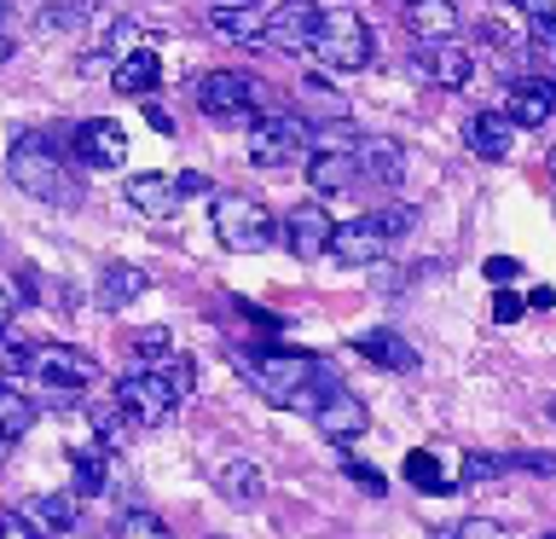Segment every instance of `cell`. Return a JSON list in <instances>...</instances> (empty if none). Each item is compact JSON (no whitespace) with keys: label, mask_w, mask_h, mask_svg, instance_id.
Segmentation results:
<instances>
[{"label":"cell","mask_w":556,"mask_h":539,"mask_svg":"<svg viewBox=\"0 0 556 539\" xmlns=\"http://www.w3.org/2000/svg\"><path fill=\"white\" fill-rule=\"evenodd\" d=\"M359 180V151L354 146H325L319 139V151H313V163H307V186L319 191V198H337V191H348Z\"/></svg>","instance_id":"cell-15"},{"label":"cell","mask_w":556,"mask_h":539,"mask_svg":"<svg viewBox=\"0 0 556 539\" xmlns=\"http://www.w3.org/2000/svg\"><path fill=\"white\" fill-rule=\"evenodd\" d=\"M180 400L186 394L168 383V372H128L116 383V406L134 417V429H163Z\"/></svg>","instance_id":"cell-8"},{"label":"cell","mask_w":556,"mask_h":539,"mask_svg":"<svg viewBox=\"0 0 556 539\" xmlns=\"http://www.w3.org/2000/svg\"><path fill=\"white\" fill-rule=\"evenodd\" d=\"M232 365L261 400H273V406H285V412L319 417V406L337 394V377H330L313 354H295V348H238Z\"/></svg>","instance_id":"cell-1"},{"label":"cell","mask_w":556,"mask_h":539,"mask_svg":"<svg viewBox=\"0 0 556 539\" xmlns=\"http://www.w3.org/2000/svg\"><path fill=\"white\" fill-rule=\"evenodd\" d=\"M551 174H556V151H551Z\"/></svg>","instance_id":"cell-54"},{"label":"cell","mask_w":556,"mask_h":539,"mask_svg":"<svg viewBox=\"0 0 556 539\" xmlns=\"http://www.w3.org/2000/svg\"><path fill=\"white\" fill-rule=\"evenodd\" d=\"M359 180H371V186H400V180H406V151H400L394 146V139H382V134H365L359 139Z\"/></svg>","instance_id":"cell-20"},{"label":"cell","mask_w":556,"mask_h":539,"mask_svg":"<svg viewBox=\"0 0 556 539\" xmlns=\"http://www.w3.org/2000/svg\"><path fill=\"white\" fill-rule=\"evenodd\" d=\"M406 29L417 41H458V7H452V0H412Z\"/></svg>","instance_id":"cell-25"},{"label":"cell","mask_w":556,"mask_h":539,"mask_svg":"<svg viewBox=\"0 0 556 539\" xmlns=\"http://www.w3.org/2000/svg\"><path fill=\"white\" fill-rule=\"evenodd\" d=\"M70 493L76 499H99L104 487H111V452H104V441H93V447H76L70 452Z\"/></svg>","instance_id":"cell-26"},{"label":"cell","mask_w":556,"mask_h":539,"mask_svg":"<svg viewBox=\"0 0 556 539\" xmlns=\"http://www.w3.org/2000/svg\"><path fill=\"white\" fill-rule=\"evenodd\" d=\"M528 302H533V308H556V290H551V285H539V290L528 296Z\"/></svg>","instance_id":"cell-49"},{"label":"cell","mask_w":556,"mask_h":539,"mask_svg":"<svg viewBox=\"0 0 556 539\" xmlns=\"http://www.w3.org/2000/svg\"><path fill=\"white\" fill-rule=\"evenodd\" d=\"M313 134L307 128V116H295V111H261L255 122H250V163H261V168H285V163H295L307 146H313Z\"/></svg>","instance_id":"cell-7"},{"label":"cell","mask_w":556,"mask_h":539,"mask_svg":"<svg viewBox=\"0 0 556 539\" xmlns=\"http://www.w3.org/2000/svg\"><path fill=\"white\" fill-rule=\"evenodd\" d=\"M87 12H93V0H59V7L41 12V29H70V24H81Z\"/></svg>","instance_id":"cell-39"},{"label":"cell","mask_w":556,"mask_h":539,"mask_svg":"<svg viewBox=\"0 0 556 539\" xmlns=\"http://www.w3.org/2000/svg\"><path fill=\"white\" fill-rule=\"evenodd\" d=\"M208 29L226 35V41L261 47V35H267V17H261L250 0H226V7H208Z\"/></svg>","instance_id":"cell-23"},{"label":"cell","mask_w":556,"mask_h":539,"mask_svg":"<svg viewBox=\"0 0 556 539\" xmlns=\"http://www.w3.org/2000/svg\"><path fill=\"white\" fill-rule=\"evenodd\" d=\"M313 52H319V64H325V70H365V64L377 59V35H371V24H365L359 12L337 7V12H325V17H319Z\"/></svg>","instance_id":"cell-5"},{"label":"cell","mask_w":556,"mask_h":539,"mask_svg":"<svg viewBox=\"0 0 556 539\" xmlns=\"http://www.w3.org/2000/svg\"><path fill=\"white\" fill-rule=\"evenodd\" d=\"M481 35H486L498 52H521V47L533 41V12L521 7V0H493V7H486V17H481Z\"/></svg>","instance_id":"cell-17"},{"label":"cell","mask_w":556,"mask_h":539,"mask_svg":"<svg viewBox=\"0 0 556 539\" xmlns=\"http://www.w3.org/2000/svg\"><path fill=\"white\" fill-rule=\"evenodd\" d=\"M417 76H429L434 87H469V76H476V59H469L464 41H424L412 59Z\"/></svg>","instance_id":"cell-14"},{"label":"cell","mask_w":556,"mask_h":539,"mask_svg":"<svg viewBox=\"0 0 556 539\" xmlns=\"http://www.w3.org/2000/svg\"><path fill=\"white\" fill-rule=\"evenodd\" d=\"M319 7L313 0H285L273 17H267V35H261V47H278V52H302L313 47V35H319Z\"/></svg>","instance_id":"cell-12"},{"label":"cell","mask_w":556,"mask_h":539,"mask_svg":"<svg viewBox=\"0 0 556 539\" xmlns=\"http://www.w3.org/2000/svg\"><path fill=\"white\" fill-rule=\"evenodd\" d=\"M510 469H528V476H556V452H510Z\"/></svg>","instance_id":"cell-43"},{"label":"cell","mask_w":556,"mask_h":539,"mask_svg":"<svg viewBox=\"0 0 556 539\" xmlns=\"http://www.w3.org/2000/svg\"><path fill=\"white\" fill-rule=\"evenodd\" d=\"M521 308H528V302H521L516 290H498V302H493V319H498V325H516V319H521Z\"/></svg>","instance_id":"cell-46"},{"label":"cell","mask_w":556,"mask_h":539,"mask_svg":"<svg viewBox=\"0 0 556 539\" xmlns=\"http://www.w3.org/2000/svg\"><path fill=\"white\" fill-rule=\"evenodd\" d=\"M0 12H7V0H0Z\"/></svg>","instance_id":"cell-55"},{"label":"cell","mask_w":556,"mask_h":539,"mask_svg":"<svg viewBox=\"0 0 556 539\" xmlns=\"http://www.w3.org/2000/svg\"><path fill=\"white\" fill-rule=\"evenodd\" d=\"M215 493L226 504H238V511H250V504H261V493H267V476H261L255 459H226L215 469Z\"/></svg>","instance_id":"cell-21"},{"label":"cell","mask_w":556,"mask_h":539,"mask_svg":"<svg viewBox=\"0 0 556 539\" xmlns=\"http://www.w3.org/2000/svg\"><path fill=\"white\" fill-rule=\"evenodd\" d=\"M556 111V82L551 76H516L504 87V116L516 122V128H545Z\"/></svg>","instance_id":"cell-13"},{"label":"cell","mask_w":556,"mask_h":539,"mask_svg":"<svg viewBox=\"0 0 556 539\" xmlns=\"http://www.w3.org/2000/svg\"><path fill=\"white\" fill-rule=\"evenodd\" d=\"M354 354L382 365V372H417V348L400 337V330H359L354 337Z\"/></svg>","instance_id":"cell-22"},{"label":"cell","mask_w":556,"mask_h":539,"mask_svg":"<svg viewBox=\"0 0 556 539\" xmlns=\"http://www.w3.org/2000/svg\"><path fill=\"white\" fill-rule=\"evenodd\" d=\"M342 476L359 487V493H371V499H382L389 493V476H382L377 464H359V459H342Z\"/></svg>","instance_id":"cell-37"},{"label":"cell","mask_w":556,"mask_h":539,"mask_svg":"<svg viewBox=\"0 0 556 539\" xmlns=\"http://www.w3.org/2000/svg\"><path fill=\"white\" fill-rule=\"evenodd\" d=\"M146 116H151V128H156V134H174V122H168V111H156V104H146Z\"/></svg>","instance_id":"cell-48"},{"label":"cell","mask_w":556,"mask_h":539,"mask_svg":"<svg viewBox=\"0 0 556 539\" xmlns=\"http://www.w3.org/2000/svg\"><path fill=\"white\" fill-rule=\"evenodd\" d=\"M528 12H533V41H528V47H533L539 59H545V64L556 70V7H545V0H533Z\"/></svg>","instance_id":"cell-33"},{"label":"cell","mask_w":556,"mask_h":539,"mask_svg":"<svg viewBox=\"0 0 556 539\" xmlns=\"http://www.w3.org/2000/svg\"><path fill=\"white\" fill-rule=\"evenodd\" d=\"M174 180H180V198H215V186H208L203 168H186V174H174Z\"/></svg>","instance_id":"cell-45"},{"label":"cell","mask_w":556,"mask_h":539,"mask_svg":"<svg viewBox=\"0 0 556 539\" xmlns=\"http://www.w3.org/2000/svg\"><path fill=\"white\" fill-rule=\"evenodd\" d=\"M545 417H551V424H556V394H551V406H545Z\"/></svg>","instance_id":"cell-52"},{"label":"cell","mask_w":556,"mask_h":539,"mask_svg":"<svg viewBox=\"0 0 556 539\" xmlns=\"http://www.w3.org/2000/svg\"><path fill=\"white\" fill-rule=\"evenodd\" d=\"M134 354H139V360H156V365H163V360L174 354V337H168V325H146V330H139V337H134Z\"/></svg>","instance_id":"cell-36"},{"label":"cell","mask_w":556,"mask_h":539,"mask_svg":"<svg viewBox=\"0 0 556 539\" xmlns=\"http://www.w3.org/2000/svg\"><path fill=\"white\" fill-rule=\"evenodd\" d=\"M0 539H41V528L24 511H0Z\"/></svg>","instance_id":"cell-44"},{"label":"cell","mask_w":556,"mask_h":539,"mask_svg":"<svg viewBox=\"0 0 556 539\" xmlns=\"http://www.w3.org/2000/svg\"><path fill=\"white\" fill-rule=\"evenodd\" d=\"M111 539H168V522L156 511H122L111 522Z\"/></svg>","instance_id":"cell-32"},{"label":"cell","mask_w":556,"mask_h":539,"mask_svg":"<svg viewBox=\"0 0 556 539\" xmlns=\"http://www.w3.org/2000/svg\"><path fill=\"white\" fill-rule=\"evenodd\" d=\"M198 104L215 122H255L267 111V82L250 76V70H208L198 82Z\"/></svg>","instance_id":"cell-6"},{"label":"cell","mask_w":556,"mask_h":539,"mask_svg":"<svg viewBox=\"0 0 556 539\" xmlns=\"http://www.w3.org/2000/svg\"><path fill=\"white\" fill-rule=\"evenodd\" d=\"M163 372H168V383H174L180 394H191V389H198V365H191V360L168 354V360H163Z\"/></svg>","instance_id":"cell-42"},{"label":"cell","mask_w":556,"mask_h":539,"mask_svg":"<svg viewBox=\"0 0 556 539\" xmlns=\"http://www.w3.org/2000/svg\"><path fill=\"white\" fill-rule=\"evenodd\" d=\"M208 221H215V238L232 255H261V250H273V238H278V221L250 198V191H215V198H208Z\"/></svg>","instance_id":"cell-4"},{"label":"cell","mask_w":556,"mask_h":539,"mask_svg":"<svg viewBox=\"0 0 556 539\" xmlns=\"http://www.w3.org/2000/svg\"><path fill=\"white\" fill-rule=\"evenodd\" d=\"M70 151H76L81 168H122L128 163V134L111 116H93L81 128H70Z\"/></svg>","instance_id":"cell-10"},{"label":"cell","mask_w":556,"mask_h":539,"mask_svg":"<svg viewBox=\"0 0 556 539\" xmlns=\"http://www.w3.org/2000/svg\"><path fill=\"white\" fill-rule=\"evenodd\" d=\"M481 273H486V285H498V290H504V285H516V278H521V261H516V255H493Z\"/></svg>","instance_id":"cell-41"},{"label":"cell","mask_w":556,"mask_h":539,"mask_svg":"<svg viewBox=\"0 0 556 539\" xmlns=\"http://www.w3.org/2000/svg\"><path fill=\"white\" fill-rule=\"evenodd\" d=\"M7 174L24 198H41V203H76L81 198L76 168L64 163V151L52 134H17L12 151H7Z\"/></svg>","instance_id":"cell-2"},{"label":"cell","mask_w":556,"mask_h":539,"mask_svg":"<svg viewBox=\"0 0 556 539\" xmlns=\"http://www.w3.org/2000/svg\"><path fill=\"white\" fill-rule=\"evenodd\" d=\"M464 146L481 156V163H504L516 146V122L504 116V111H476L464 122Z\"/></svg>","instance_id":"cell-18"},{"label":"cell","mask_w":556,"mask_h":539,"mask_svg":"<svg viewBox=\"0 0 556 539\" xmlns=\"http://www.w3.org/2000/svg\"><path fill=\"white\" fill-rule=\"evenodd\" d=\"M12 59V41H7V35H0V64H7Z\"/></svg>","instance_id":"cell-51"},{"label":"cell","mask_w":556,"mask_h":539,"mask_svg":"<svg viewBox=\"0 0 556 539\" xmlns=\"http://www.w3.org/2000/svg\"><path fill=\"white\" fill-rule=\"evenodd\" d=\"M87 417H93V429H99V441H104V447L122 441V424H134V417L122 412L116 400H111V406H87Z\"/></svg>","instance_id":"cell-38"},{"label":"cell","mask_w":556,"mask_h":539,"mask_svg":"<svg viewBox=\"0 0 556 539\" xmlns=\"http://www.w3.org/2000/svg\"><path fill=\"white\" fill-rule=\"evenodd\" d=\"M302 104H307V116H330V122L348 116V99H342L325 76H307V82H302Z\"/></svg>","instance_id":"cell-31"},{"label":"cell","mask_w":556,"mask_h":539,"mask_svg":"<svg viewBox=\"0 0 556 539\" xmlns=\"http://www.w3.org/2000/svg\"><path fill=\"white\" fill-rule=\"evenodd\" d=\"M406 481L417 487V493H434V499H446V493H458V476H446L441 459L434 452H406Z\"/></svg>","instance_id":"cell-29"},{"label":"cell","mask_w":556,"mask_h":539,"mask_svg":"<svg viewBox=\"0 0 556 539\" xmlns=\"http://www.w3.org/2000/svg\"><path fill=\"white\" fill-rule=\"evenodd\" d=\"M146 285H151V278L139 273V267H128V261H111V267L99 273V302H104V308H128L134 296H146Z\"/></svg>","instance_id":"cell-28"},{"label":"cell","mask_w":556,"mask_h":539,"mask_svg":"<svg viewBox=\"0 0 556 539\" xmlns=\"http://www.w3.org/2000/svg\"><path fill=\"white\" fill-rule=\"evenodd\" d=\"M156 76H163V59H156V47H128L122 52V64H116V93H128V99H151V87Z\"/></svg>","instance_id":"cell-24"},{"label":"cell","mask_w":556,"mask_h":539,"mask_svg":"<svg viewBox=\"0 0 556 539\" xmlns=\"http://www.w3.org/2000/svg\"><path fill=\"white\" fill-rule=\"evenodd\" d=\"M417 221V209L394 203V209H377V215H359V221H342L337 226V243H330V255L342 261V267H377L382 250H389L394 238H406Z\"/></svg>","instance_id":"cell-3"},{"label":"cell","mask_w":556,"mask_h":539,"mask_svg":"<svg viewBox=\"0 0 556 539\" xmlns=\"http://www.w3.org/2000/svg\"><path fill=\"white\" fill-rule=\"evenodd\" d=\"M313 424L325 429V441H337V447H348V441H359V435L371 429V412H365L359 400H354V394H348L342 383H337V394H330L325 406H319V417H313Z\"/></svg>","instance_id":"cell-19"},{"label":"cell","mask_w":556,"mask_h":539,"mask_svg":"<svg viewBox=\"0 0 556 539\" xmlns=\"http://www.w3.org/2000/svg\"><path fill=\"white\" fill-rule=\"evenodd\" d=\"M17 296H35V267H17Z\"/></svg>","instance_id":"cell-50"},{"label":"cell","mask_w":556,"mask_h":539,"mask_svg":"<svg viewBox=\"0 0 556 539\" xmlns=\"http://www.w3.org/2000/svg\"><path fill=\"white\" fill-rule=\"evenodd\" d=\"M452 539H510V528H498V522H486V516H464Z\"/></svg>","instance_id":"cell-40"},{"label":"cell","mask_w":556,"mask_h":539,"mask_svg":"<svg viewBox=\"0 0 556 539\" xmlns=\"http://www.w3.org/2000/svg\"><path fill=\"white\" fill-rule=\"evenodd\" d=\"M545 539H556V534H545Z\"/></svg>","instance_id":"cell-56"},{"label":"cell","mask_w":556,"mask_h":539,"mask_svg":"<svg viewBox=\"0 0 556 539\" xmlns=\"http://www.w3.org/2000/svg\"><path fill=\"white\" fill-rule=\"evenodd\" d=\"M122 198H128L139 215H151V221H168L174 209H180L186 198H180V180L174 174H156V168H139L128 186H122Z\"/></svg>","instance_id":"cell-16"},{"label":"cell","mask_w":556,"mask_h":539,"mask_svg":"<svg viewBox=\"0 0 556 539\" xmlns=\"http://www.w3.org/2000/svg\"><path fill=\"white\" fill-rule=\"evenodd\" d=\"M29 360H35V342L12 337V330H0V377H17V372H29Z\"/></svg>","instance_id":"cell-35"},{"label":"cell","mask_w":556,"mask_h":539,"mask_svg":"<svg viewBox=\"0 0 556 539\" xmlns=\"http://www.w3.org/2000/svg\"><path fill=\"white\" fill-rule=\"evenodd\" d=\"M337 226H342V221H330L325 203H295L290 215H285V243H290V255H295V261H319V255H330V243H337Z\"/></svg>","instance_id":"cell-11"},{"label":"cell","mask_w":556,"mask_h":539,"mask_svg":"<svg viewBox=\"0 0 556 539\" xmlns=\"http://www.w3.org/2000/svg\"><path fill=\"white\" fill-rule=\"evenodd\" d=\"M29 377H41L47 389L76 394V389H93V383H99V365H93V354H87V348H70V342H35Z\"/></svg>","instance_id":"cell-9"},{"label":"cell","mask_w":556,"mask_h":539,"mask_svg":"<svg viewBox=\"0 0 556 539\" xmlns=\"http://www.w3.org/2000/svg\"><path fill=\"white\" fill-rule=\"evenodd\" d=\"M29 429H35V400L17 394L12 383H0V435L17 441V435H29Z\"/></svg>","instance_id":"cell-30"},{"label":"cell","mask_w":556,"mask_h":539,"mask_svg":"<svg viewBox=\"0 0 556 539\" xmlns=\"http://www.w3.org/2000/svg\"><path fill=\"white\" fill-rule=\"evenodd\" d=\"M7 447H12V441H7V435H0V459H7Z\"/></svg>","instance_id":"cell-53"},{"label":"cell","mask_w":556,"mask_h":539,"mask_svg":"<svg viewBox=\"0 0 556 539\" xmlns=\"http://www.w3.org/2000/svg\"><path fill=\"white\" fill-rule=\"evenodd\" d=\"M24 516H29L41 534H70V528L81 522L76 493H35V499H24Z\"/></svg>","instance_id":"cell-27"},{"label":"cell","mask_w":556,"mask_h":539,"mask_svg":"<svg viewBox=\"0 0 556 539\" xmlns=\"http://www.w3.org/2000/svg\"><path fill=\"white\" fill-rule=\"evenodd\" d=\"M504 469H510V459H498V452H464L458 481H498Z\"/></svg>","instance_id":"cell-34"},{"label":"cell","mask_w":556,"mask_h":539,"mask_svg":"<svg viewBox=\"0 0 556 539\" xmlns=\"http://www.w3.org/2000/svg\"><path fill=\"white\" fill-rule=\"evenodd\" d=\"M12 319H17V290L0 285V330H12Z\"/></svg>","instance_id":"cell-47"}]
</instances>
